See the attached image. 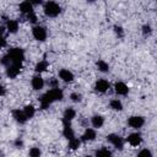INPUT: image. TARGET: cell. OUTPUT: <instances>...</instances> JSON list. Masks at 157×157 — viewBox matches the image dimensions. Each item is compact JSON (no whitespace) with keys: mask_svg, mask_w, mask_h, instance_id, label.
I'll use <instances>...</instances> for the list:
<instances>
[{"mask_svg":"<svg viewBox=\"0 0 157 157\" xmlns=\"http://www.w3.org/2000/svg\"><path fill=\"white\" fill-rule=\"evenodd\" d=\"M64 97V93L59 88H52L48 92H45L40 98H39V103H40V109H47L53 102L55 101H61Z\"/></svg>","mask_w":157,"mask_h":157,"instance_id":"1","label":"cell"},{"mask_svg":"<svg viewBox=\"0 0 157 157\" xmlns=\"http://www.w3.org/2000/svg\"><path fill=\"white\" fill-rule=\"evenodd\" d=\"M25 60V52L21 48H11L7 54L1 59V64L9 66L10 64H22Z\"/></svg>","mask_w":157,"mask_h":157,"instance_id":"2","label":"cell"},{"mask_svg":"<svg viewBox=\"0 0 157 157\" xmlns=\"http://www.w3.org/2000/svg\"><path fill=\"white\" fill-rule=\"evenodd\" d=\"M43 10H44L45 16H48V17H56L61 12L60 5L58 2H55V1H47L44 4Z\"/></svg>","mask_w":157,"mask_h":157,"instance_id":"3","label":"cell"},{"mask_svg":"<svg viewBox=\"0 0 157 157\" xmlns=\"http://www.w3.org/2000/svg\"><path fill=\"white\" fill-rule=\"evenodd\" d=\"M32 34L37 40L43 42V40L47 39V29L42 26H34L33 29H32Z\"/></svg>","mask_w":157,"mask_h":157,"instance_id":"4","label":"cell"},{"mask_svg":"<svg viewBox=\"0 0 157 157\" xmlns=\"http://www.w3.org/2000/svg\"><path fill=\"white\" fill-rule=\"evenodd\" d=\"M107 140H108L115 148H118V150H123L124 141H123V139H121L119 135H117V134H109V135L107 136Z\"/></svg>","mask_w":157,"mask_h":157,"instance_id":"5","label":"cell"},{"mask_svg":"<svg viewBox=\"0 0 157 157\" xmlns=\"http://www.w3.org/2000/svg\"><path fill=\"white\" fill-rule=\"evenodd\" d=\"M22 69V64H10L9 66H6V75L10 78H15L20 71Z\"/></svg>","mask_w":157,"mask_h":157,"instance_id":"6","label":"cell"},{"mask_svg":"<svg viewBox=\"0 0 157 157\" xmlns=\"http://www.w3.org/2000/svg\"><path fill=\"white\" fill-rule=\"evenodd\" d=\"M144 123H145V119H144L142 117H137V115L130 117V118L128 119V124H129V126H131V128H134V129H139V128H141V126L144 125Z\"/></svg>","mask_w":157,"mask_h":157,"instance_id":"7","label":"cell"},{"mask_svg":"<svg viewBox=\"0 0 157 157\" xmlns=\"http://www.w3.org/2000/svg\"><path fill=\"white\" fill-rule=\"evenodd\" d=\"M18 9H20V11H21L23 15H26V16L29 15V13H32V12H34V11H33V5H32L31 1H22V2L20 4Z\"/></svg>","mask_w":157,"mask_h":157,"instance_id":"8","label":"cell"},{"mask_svg":"<svg viewBox=\"0 0 157 157\" xmlns=\"http://www.w3.org/2000/svg\"><path fill=\"white\" fill-rule=\"evenodd\" d=\"M63 124H64V129H63V135L67 139V140H71L74 136V130L71 128V124L70 121H66V120H63Z\"/></svg>","mask_w":157,"mask_h":157,"instance_id":"9","label":"cell"},{"mask_svg":"<svg viewBox=\"0 0 157 157\" xmlns=\"http://www.w3.org/2000/svg\"><path fill=\"white\" fill-rule=\"evenodd\" d=\"M126 141L131 145V146H139L142 141V137L139 132H134V134H130L128 137H126Z\"/></svg>","mask_w":157,"mask_h":157,"instance_id":"10","label":"cell"},{"mask_svg":"<svg viewBox=\"0 0 157 157\" xmlns=\"http://www.w3.org/2000/svg\"><path fill=\"white\" fill-rule=\"evenodd\" d=\"M59 77L64 81V82H71L74 80V74L71 71H69L67 69H61L59 71Z\"/></svg>","mask_w":157,"mask_h":157,"instance_id":"11","label":"cell"},{"mask_svg":"<svg viewBox=\"0 0 157 157\" xmlns=\"http://www.w3.org/2000/svg\"><path fill=\"white\" fill-rule=\"evenodd\" d=\"M12 117L15 118V120L20 124H25L27 121V118L23 113V110H20V109H13L12 110Z\"/></svg>","mask_w":157,"mask_h":157,"instance_id":"12","label":"cell"},{"mask_svg":"<svg viewBox=\"0 0 157 157\" xmlns=\"http://www.w3.org/2000/svg\"><path fill=\"white\" fill-rule=\"evenodd\" d=\"M109 82L107 81V80H98L97 82H96V86H94V88H96V91H98V92H105V91H108V88H109Z\"/></svg>","mask_w":157,"mask_h":157,"instance_id":"13","label":"cell"},{"mask_svg":"<svg viewBox=\"0 0 157 157\" xmlns=\"http://www.w3.org/2000/svg\"><path fill=\"white\" fill-rule=\"evenodd\" d=\"M96 139V131L93 129H86L81 136V141H93Z\"/></svg>","mask_w":157,"mask_h":157,"instance_id":"14","label":"cell"},{"mask_svg":"<svg viewBox=\"0 0 157 157\" xmlns=\"http://www.w3.org/2000/svg\"><path fill=\"white\" fill-rule=\"evenodd\" d=\"M114 88H115V92L118 94H121V96H125L129 92V88H128V86L124 82H117L114 85Z\"/></svg>","mask_w":157,"mask_h":157,"instance_id":"15","label":"cell"},{"mask_svg":"<svg viewBox=\"0 0 157 157\" xmlns=\"http://www.w3.org/2000/svg\"><path fill=\"white\" fill-rule=\"evenodd\" d=\"M6 29L10 33H16L18 31V22L16 20H7V22H6Z\"/></svg>","mask_w":157,"mask_h":157,"instance_id":"16","label":"cell"},{"mask_svg":"<svg viewBox=\"0 0 157 157\" xmlns=\"http://www.w3.org/2000/svg\"><path fill=\"white\" fill-rule=\"evenodd\" d=\"M32 87H33V90H40V88H43V86H44V80L40 77V76H34L33 78H32Z\"/></svg>","mask_w":157,"mask_h":157,"instance_id":"17","label":"cell"},{"mask_svg":"<svg viewBox=\"0 0 157 157\" xmlns=\"http://www.w3.org/2000/svg\"><path fill=\"white\" fill-rule=\"evenodd\" d=\"M91 121H92V125H93L94 128H97V129L102 128L103 124H104V119H103V117H101V115H93Z\"/></svg>","mask_w":157,"mask_h":157,"instance_id":"18","label":"cell"},{"mask_svg":"<svg viewBox=\"0 0 157 157\" xmlns=\"http://www.w3.org/2000/svg\"><path fill=\"white\" fill-rule=\"evenodd\" d=\"M23 113H25V115H26L27 119H31L36 114V109H34V107L32 104H28V105H26L23 108Z\"/></svg>","mask_w":157,"mask_h":157,"instance_id":"19","label":"cell"},{"mask_svg":"<svg viewBox=\"0 0 157 157\" xmlns=\"http://www.w3.org/2000/svg\"><path fill=\"white\" fill-rule=\"evenodd\" d=\"M76 115V112L72 109V108H67L65 112H64V119L63 120H66V121H71Z\"/></svg>","mask_w":157,"mask_h":157,"instance_id":"20","label":"cell"},{"mask_svg":"<svg viewBox=\"0 0 157 157\" xmlns=\"http://www.w3.org/2000/svg\"><path fill=\"white\" fill-rule=\"evenodd\" d=\"M96 157H113V155L108 148L102 147V148L96 151Z\"/></svg>","mask_w":157,"mask_h":157,"instance_id":"21","label":"cell"},{"mask_svg":"<svg viewBox=\"0 0 157 157\" xmlns=\"http://www.w3.org/2000/svg\"><path fill=\"white\" fill-rule=\"evenodd\" d=\"M47 69H48V61H45V60L39 61V63L36 65V67H34V70H36L37 72H43V71H45Z\"/></svg>","mask_w":157,"mask_h":157,"instance_id":"22","label":"cell"},{"mask_svg":"<svg viewBox=\"0 0 157 157\" xmlns=\"http://www.w3.org/2000/svg\"><path fill=\"white\" fill-rule=\"evenodd\" d=\"M80 146H81V140H80V139L72 137L71 140H69V147H70L71 150H77Z\"/></svg>","mask_w":157,"mask_h":157,"instance_id":"23","label":"cell"},{"mask_svg":"<svg viewBox=\"0 0 157 157\" xmlns=\"http://www.w3.org/2000/svg\"><path fill=\"white\" fill-rule=\"evenodd\" d=\"M96 65H97L98 70H99V71H102V72H107V71L109 70V65H108L104 60H98Z\"/></svg>","mask_w":157,"mask_h":157,"instance_id":"24","label":"cell"},{"mask_svg":"<svg viewBox=\"0 0 157 157\" xmlns=\"http://www.w3.org/2000/svg\"><path fill=\"white\" fill-rule=\"evenodd\" d=\"M109 104H110V108L114 109V110H121V109H123V104H121V102L118 101V99H113V101H110Z\"/></svg>","mask_w":157,"mask_h":157,"instance_id":"25","label":"cell"},{"mask_svg":"<svg viewBox=\"0 0 157 157\" xmlns=\"http://www.w3.org/2000/svg\"><path fill=\"white\" fill-rule=\"evenodd\" d=\"M29 157H40V150L38 147H32L28 153Z\"/></svg>","mask_w":157,"mask_h":157,"instance_id":"26","label":"cell"},{"mask_svg":"<svg viewBox=\"0 0 157 157\" xmlns=\"http://www.w3.org/2000/svg\"><path fill=\"white\" fill-rule=\"evenodd\" d=\"M137 157H152V152L147 148H144L137 153Z\"/></svg>","mask_w":157,"mask_h":157,"instance_id":"27","label":"cell"},{"mask_svg":"<svg viewBox=\"0 0 157 157\" xmlns=\"http://www.w3.org/2000/svg\"><path fill=\"white\" fill-rule=\"evenodd\" d=\"M70 98H71V101H72V102H80V101H81V94H80V93L74 92V93H71V94H70Z\"/></svg>","mask_w":157,"mask_h":157,"instance_id":"28","label":"cell"},{"mask_svg":"<svg viewBox=\"0 0 157 157\" xmlns=\"http://www.w3.org/2000/svg\"><path fill=\"white\" fill-rule=\"evenodd\" d=\"M152 29H151V26L150 25H144L142 26V33L146 36V34H151Z\"/></svg>","mask_w":157,"mask_h":157,"instance_id":"29","label":"cell"},{"mask_svg":"<svg viewBox=\"0 0 157 157\" xmlns=\"http://www.w3.org/2000/svg\"><path fill=\"white\" fill-rule=\"evenodd\" d=\"M26 17H27V20H28V21H31L32 23H36V22H37V16H36V13H34V12H32V13L27 15Z\"/></svg>","mask_w":157,"mask_h":157,"instance_id":"30","label":"cell"},{"mask_svg":"<svg viewBox=\"0 0 157 157\" xmlns=\"http://www.w3.org/2000/svg\"><path fill=\"white\" fill-rule=\"evenodd\" d=\"M114 31H115V33H117L119 37H123L124 31H123V28H121L120 26H114Z\"/></svg>","mask_w":157,"mask_h":157,"instance_id":"31","label":"cell"},{"mask_svg":"<svg viewBox=\"0 0 157 157\" xmlns=\"http://www.w3.org/2000/svg\"><path fill=\"white\" fill-rule=\"evenodd\" d=\"M5 45H6V40L4 39V37H0V48H2Z\"/></svg>","mask_w":157,"mask_h":157,"instance_id":"32","label":"cell"},{"mask_svg":"<svg viewBox=\"0 0 157 157\" xmlns=\"http://www.w3.org/2000/svg\"><path fill=\"white\" fill-rule=\"evenodd\" d=\"M5 29H6V27H4V26H1V25H0V37H2V34H4Z\"/></svg>","mask_w":157,"mask_h":157,"instance_id":"33","label":"cell"},{"mask_svg":"<svg viewBox=\"0 0 157 157\" xmlns=\"http://www.w3.org/2000/svg\"><path fill=\"white\" fill-rule=\"evenodd\" d=\"M4 94H5V88H4V86L0 85V96H4Z\"/></svg>","mask_w":157,"mask_h":157,"instance_id":"34","label":"cell"},{"mask_svg":"<svg viewBox=\"0 0 157 157\" xmlns=\"http://www.w3.org/2000/svg\"><path fill=\"white\" fill-rule=\"evenodd\" d=\"M16 146H17V147H21V146H22V141L17 140V141H16Z\"/></svg>","mask_w":157,"mask_h":157,"instance_id":"35","label":"cell"},{"mask_svg":"<svg viewBox=\"0 0 157 157\" xmlns=\"http://www.w3.org/2000/svg\"><path fill=\"white\" fill-rule=\"evenodd\" d=\"M86 157H92V156H86Z\"/></svg>","mask_w":157,"mask_h":157,"instance_id":"36","label":"cell"}]
</instances>
